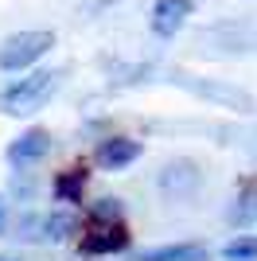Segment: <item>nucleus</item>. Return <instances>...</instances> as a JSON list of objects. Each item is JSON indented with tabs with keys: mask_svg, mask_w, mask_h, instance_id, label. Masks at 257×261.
<instances>
[{
	"mask_svg": "<svg viewBox=\"0 0 257 261\" xmlns=\"http://www.w3.org/2000/svg\"><path fill=\"white\" fill-rule=\"evenodd\" d=\"M125 246H128V226L117 218V207L106 199L82 226V250L86 253H117Z\"/></svg>",
	"mask_w": 257,
	"mask_h": 261,
	"instance_id": "f257e3e1",
	"label": "nucleus"
},
{
	"mask_svg": "<svg viewBox=\"0 0 257 261\" xmlns=\"http://www.w3.org/2000/svg\"><path fill=\"white\" fill-rule=\"evenodd\" d=\"M55 90V74L51 70H35V74L12 82L4 94H0V109L4 113H32L47 101V94Z\"/></svg>",
	"mask_w": 257,
	"mask_h": 261,
	"instance_id": "f03ea898",
	"label": "nucleus"
},
{
	"mask_svg": "<svg viewBox=\"0 0 257 261\" xmlns=\"http://www.w3.org/2000/svg\"><path fill=\"white\" fill-rule=\"evenodd\" d=\"M51 47H55L51 32H16L0 43V66H4V70H23V66H32L35 59H43Z\"/></svg>",
	"mask_w": 257,
	"mask_h": 261,
	"instance_id": "7ed1b4c3",
	"label": "nucleus"
},
{
	"mask_svg": "<svg viewBox=\"0 0 257 261\" xmlns=\"http://www.w3.org/2000/svg\"><path fill=\"white\" fill-rule=\"evenodd\" d=\"M191 12H195L191 0H156V4H152V32L168 39V35H175L183 23H187Z\"/></svg>",
	"mask_w": 257,
	"mask_h": 261,
	"instance_id": "20e7f679",
	"label": "nucleus"
},
{
	"mask_svg": "<svg viewBox=\"0 0 257 261\" xmlns=\"http://www.w3.org/2000/svg\"><path fill=\"white\" fill-rule=\"evenodd\" d=\"M47 148H51V137H47L43 129H28L20 141L8 148V160L12 164H32V160H39Z\"/></svg>",
	"mask_w": 257,
	"mask_h": 261,
	"instance_id": "39448f33",
	"label": "nucleus"
},
{
	"mask_svg": "<svg viewBox=\"0 0 257 261\" xmlns=\"http://www.w3.org/2000/svg\"><path fill=\"white\" fill-rule=\"evenodd\" d=\"M140 156V144L137 141H125V137H113V141H101L97 144V164L106 168H125Z\"/></svg>",
	"mask_w": 257,
	"mask_h": 261,
	"instance_id": "423d86ee",
	"label": "nucleus"
},
{
	"mask_svg": "<svg viewBox=\"0 0 257 261\" xmlns=\"http://www.w3.org/2000/svg\"><path fill=\"white\" fill-rule=\"evenodd\" d=\"M140 261H207V250L191 246V242H183V246H156V250L140 253Z\"/></svg>",
	"mask_w": 257,
	"mask_h": 261,
	"instance_id": "0eeeda50",
	"label": "nucleus"
},
{
	"mask_svg": "<svg viewBox=\"0 0 257 261\" xmlns=\"http://www.w3.org/2000/svg\"><path fill=\"white\" fill-rule=\"evenodd\" d=\"M86 187V168L82 164H74V168H66V175H59V184H55V191L63 199H78Z\"/></svg>",
	"mask_w": 257,
	"mask_h": 261,
	"instance_id": "6e6552de",
	"label": "nucleus"
},
{
	"mask_svg": "<svg viewBox=\"0 0 257 261\" xmlns=\"http://www.w3.org/2000/svg\"><path fill=\"white\" fill-rule=\"evenodd\" d=\"M226 261H257V238H234L222 250Z\"/></svg>",
	"mask_w": 257,
	"mask_h": 261,
	"instance_id": "1a4fd4ad",
	"label": "nucleus"
},
{
	"mask_svg": "<svg viewBox=\"0 0 257 261\" xmlns=\"http://www.w3.org/2000/svg\"><path fill=\"white\" fill-rule=\"evenodd\" d=\"M74 230H78L74 215H51V218H47V234H51V238H70Z\"/></svg>",
	"mask_w": 257,
	"mask_h": 261,
	"instance_id": "9d476101",
	"label": "nucleus"
},
{
	"mask_svg": "<svg viewBox=\"0 0 257 261\" xmlns=\"http://www.w3.org/2000/svg\"><path fill=\"white\" fill-rule=\"evenodd\" d=\"M0 230H4V203H0Z\"/></svg>",
	"mask_w": 257,
	"mask_h": 261,
	"instance_id": "9b49d317",
	"label": "nucleus"
},
{
	"mask_svg": "<svg viewBox=\"0 0 257 261\" xmlns=\"http://www.w3.org/2000/svg\"><path fill=\"white\" fill-rule=\"evenodd\" d=\"M0 261H4V257H0Z\"/></svg>",
	"mask_w": 257,
	"mask_h": 261,
	"instance_id": "f8f14e48",
	"label": "nucleus"
}]
</instances>
